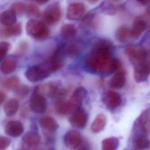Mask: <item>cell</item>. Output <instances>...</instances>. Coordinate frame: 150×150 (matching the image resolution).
<instances>
[{"label": "cell", "instance_id": "6da1fadb", "mask_svg": "<svg viewBox=\"0 0 150 150\" xmlns=\"http://www.w3.org/2000/svg\"><path fill=\"white\" fill-rule=\"evenodd\" d=\"M112 47L105 42L94 44L91 54L86 57L84 64L86 68L92 73L102 75H109L118 68V61L112 55Z\"/></svg>", "mask_w": 150, "mask_h": 150}, {"label": "cell", "instance_id": "7a4b0ae2", "mask_svg": "<svg viewBox=\"0 0 150 150\" xmlns=\"http://www.w3.org/2000/svg\"><path fill=\"white\" fill-rule=\"evenodd\" d=\"M27 33L38 41H44L48 38L49 30L46 24L42 21L32 19L28 21L26 25Z\"/></svg>", "mask_w": 150, "mask_h": 150}, {"label": "cell", "instance_id": "3957f363", "mask_svg": "<svg viewBox=\"0 0 150 150\" xmlns=\"http://www.w3.org/2000/svg\"><path fill=\"white\" fill-rule=\"evenodd\" d=\"M134 136H145L150 134V110L144 111L135 122L133 127Z\"/></svg>", "mask_w": 150, "mask_h": 150}, {"label": "cell", "instance_id": "277c9868", "mask_svg": "<svg viewBox=\"0 0 150 150\" xmlns=\"http://www.w3.org/2000/svg\"><path fill=\"white\" fill-rule=\"evenodd\" d=\"M62 16L60 7L58 4H52L47 6L42 15V20L45 24L53 25L60 21Z\"/></svg>", "mask_w": 150, "mask_h": 150}, {"label": "cell", "instance_id": "5b68a950", "mask_svg": "<svg viewBox=\"0 0 150 150\" xmlns=\"http://www.w3.org/2000/svg\"><path fill=\"white\" fill-rule=\"evenodd\" d=\"M125 53L134 66L149 60V57H150V52L149 51L144 49H136L131 47L126 48Z\"/></svg>", "mask_w": 150, "mask_h": 150}, {"label": "cell", "instance_id": "8992f818", "mask_svg": "<svg viewBox=\"0 0 150 150\" xmlns=\"http://www.w3.org/2000/svg\"><path fill=\"white\" fill-rule=\"evenodd\" d=\"M150 75V60H147L134 66V77L136 82L147 81Z\"/></svg>", "mask_w": 150, "mask_h": 150}, {"label": "cell", "instance_id": "52a82bcc", "mask_svg": "<svg viewBox=\"0 0 150 150\" xmlns=\"http://www.w3.org/2000/svg\"><path fill=\"white\" fill-rule=\"evenodd\" d=\"M60 53L59 51L56 52L40 65L48 75L59 70L63 65V60Z\"/></svg>", "mask_w": 150, "mask_h": 150}, {"label": "cell", "instance_id": "ba28073f", "mask_svg": "<svg viewBox=\"0 0 150 150\" xmlns=\"http://www.w3.org/2000/svg\"><path fill=\"white\" fill-rule=\"evenodd\" d=\"M88 120V114L84 109L79 108L73 112L69 118L71 125L76 128L82 129L86 126Z\"/></svg>", "mask_w": 150, "mask_h": 150}, {"label": "cell", "instance_id": "9c48e42d", "mask_svg": "<svg viewBox=\"0 0 150 150\" xmlns=\"http://www.w3.org/2000/svg\"><path fill=\"white\" fill-rule=\"evenodd\" d=\"M30 107L32 111L36 113H45L47 108L46 99L43 95L35 93L30 100Z\"/></svg>", "mask_w": 150, "mask_h": 150}, {"label": "cell", "instance_id": "30bf717a", "mask_svg": "<svg viewBox=\"0 0 150 150\" xmlns=\"http://www.w3.org/2000/svg\"><path fill=\"white\" fill-rule=\"evenodd\" d=\"M40 142V137L38 133L35 132H27L22 138L23 149H38Z\"/></svg>", "mask_w": 150, "mask_h": 150}, {"label": "cell", "instance_id": "8fae6325", "mask_svg": "<svg viewBox=\"0 0 150 150\" xmlns=\"http://www.w3.org/2000/svg\"><path fill=\"white\" fill-rule=\"evenodd\" d=\"M103 101L104 105L108 109L115 110L121 104V96L116 92L108 91L103 95Z\"/></svg>", "mask_w": 150, "mask_h": 150}, {"label": "cell", "instance_id": "7c38bea8", "mask_svg": "<svg viewBox=\"0 0 150 150\" xmlns=\"http://www.w3.org/2000/svg\"><path fill=\"white\" fill-rule=\"evenodd\" d=\"M48 76L40 65L32 66L27 70L25 73V77L32 82H37Z\"/></svg>", "mask_w": 150, "mask_h": 150}, {"label": "cell", "instance_id": "4fadbf2b", "mask_svg": "<svg viewBox=\"0 0 150 150\" xmlns=\"http://www.w3.org/2000/svg\"><path fill=\"white\" fill-rule=\"evenodd\" d=\"M64 142L67 148L76 149L82 142V137L78 131L71 130L68 131L64 136Z\"/></svg>", "mask_w": 150, "mask_h": 150}, {"label": "cell", "instance_id": "5bb4252c", "mask_svg": "<svg viewBox=\"0 0 150 150\" xmlns=\"http://www.w3.org/2000/svg\"><path fill=\"white\" fill-rule=\"evenodd\" d=\"M85 12V7L83 4L79 2L71 3L69 5L67 12V17L70 20H76L83 16Z\"/></svg>", "mask_w": 150, "mask_h": 150}, {"label": "cell", "instance_id": "9a60e30c", "mask_svg": "<svg viewBox=\"0 0 150 150\" xmlns=\"http://www.w3.org/2000/svg\"><path fill=\"white\" fill-rule=\"evenodd\" d=\"M87 94V91L83 87H79L76 89L69 100L74 112L81 108L83 100Z\"/></svg>", "mask_w": 150, "mask_h": 150}, {"label": "cell", "instance_id": "2e32d148", "mask_svg": "<svg viewBox=\"0 0 150 150\" xmlns=\"http://www.w3.org/2000/svg\"><path fill=\"white\" fill-rule=\"evenodd\" d=\"M5 131L8 135L12 137H17L23 133V126L21 122L18 121H11L6 125Z\"/></svg>", "mask_w": 150, "mask_h": 150}, {"label": "cell", "instance_id": "e0dca14e", "mask_svg": "<svg viewBox=\"0 0 150 150\" xmlns=\"http://www.w3.org/2000/svg\"><path fill=\"white\" fill-rule=\"evenodd\" d=\"M147 28V23L143 19L137 18L134 21L131 29L129 30V34L132 38H139Z\"/></svg>", "mask_w": 150, "mask_h": 150}, {"label": "cell", "instance_id": "ac0fdd59", "mask_svg": "<svg viewBox=\"0 0 150 150\" xmlns=\"http://www.w3.org/2000/svg\"><path fill=\"white\" fill-rule=\"evenodd\" d=\"M56 112L61 115L71 114L74 112L69 101H66L62 99H58L55 104Z\"/></svg>", "mask_w": 150, "mask_h": 150}, {"label": "cell", "instance_id": "d6986e66", "mask_svg": "<svg viewBox=\"0 0 150 150\" xmlns=\"http://www.w3.org/2000/svg\"><path fill=\"white\" fill-rule=\"evenodd\" d=\"M42 128L50 132H54L58 129L59 125L55 119L50 116L43 117L40 121Z\"/></svg>", "mask_w": 150, "mask_h": 150}, {"label": "cell", "instance_id": "ffe728a7", "mask_svg": "<svg viewBox=\"0 0 150 150\" xmlns=\"http://www.w3.org/2000/svg\"><path fill=\"white\" fill-rule=\"evenodd\" d=\"M22 32V27L20 24H15L10 26H6L0 31V36L8 38L20 35Z\"/></svg>", "mask_w": 150, "mask_h": 150}, {"label": "cell", "instance_id": "44dd1931", "mask_svg": "<svg viewBox=\"0 0 150 150\" xmlns=\"http://www.w3.org/2000/svg\"><path fill=\"white\" fill-rule=\"evenodd\" d=\"M106 117L102 114H98L91 125V129L93 133H98L104 129L106 125Z\"/></svg>", "mask_w": 150, "mask_h": 150}, {"label": "cell", "instance_id": "7402d4cb", "mask_svg": "<svg viewBox=\"0 0 150 150\" xmlns=\"http://www.w3.org/2000/svg\"><path fill=\"white\" fill-rule=\"evenodd\" d=\"M126 75L123 71H119L115 73L110 81V85L114 89H120L123 87L126 82Z\"/></svg>", "mask_w": 150, "mask_h": 150}, {"label": "cell", "instance_id": "603a6c76", "mask_svg": "<svg viewBox=\"0 0 150 150\" xmlns=\"http://www.w3.org/2000/svg\"><path fill=\"white\" fill-rule=\"evenodd\" d=\"M16 15L11 10L4 11L0 15V22L5 26L16 24Z\"/></svg>", "mask_w": 150, "mask_h": 150}, {"label": "cell", "instance_id": "cb8c5ba5", "mask_svg": "<svg viewBox=\"0 0 150 150\" xmlns=\"http://www.w3.org/2000/svg\"><path fill=\"white\" fill-rule=\"evenodd\" d=\"M19 107V103L16 99H11L7 101L4 107V110L8 116H11L16 113Z\"/></svg>", "mask_w": 150, "mask_h": 150}, {"label": "cell", "instance_id": "d4e9b609", "mask_svg": "<svg viewBox=\"0 0 150 150\" xmlns=\"http://www.w3.org/2000/svg\"><path fill=\"white\" fill-rule=\"evenodd\" d=\"M38 90L46 96L52 97L54 96L58 91V86L55 82H50L43 84L38 89Z\"/></svg>", "mask_w": 150, "mask_h": 150}, {"label": "cell", "instance_id": "484cf974", "mask_svg": "<svg viewBox=\"0 0 150 150\" xmlns=\"http://www.w3.org/2000/svg\"><path fill=\"white\" fill-rule=\"evenodd\" d=\"M134 144L137 149L141 150L150 149V141L147 136H135L134 138Z\"/></svg>", "mask_w": 150, "mask_h": 150}, {"label": "cell", "instance_id": "4316f807", "mask_svg": "<svg viewBox=\"0 0 150 150\" xmlns=\"http://www.w3.org/2000/svg\"><path fill=\"white\" fill-rule=\"evenodd\" d=\"M102 150H117L120 145V141L115 137H109L102 141Z\"/></svg>", "mask_w": 150, "mask_h": 150}, {"label": "cell", "instance_id": "83f0119b", "mask_svg": "<svg viewBox=\"0 0 150 150\" xmlns=\"http://www.w3.org/2000/svg\"><path fill=\"white\" fill-rule=\"evenodd\" d=\"M76 27L72 24H64L61 28L62 35L64 38H74L76 36Z\"/></svg>", "mask_w": 150, "mask_h": 150}, {"label": "cell", "instance_id": "f1b7e54d", "mask_svg": "<svg viewBox=\"0 0 150 150\" xmlns=\"http://www.w3.org/2000/svg\"><path fill=\"white\" fill-rule=\"evenodd\" d=\"M129 35V30L125 26H120L115 32V38L120 42H125Z\"/></svg>", "mask_w": 150, "mask_h": 150}, {"label": "cell", "instance_id": "f546056e", "mask_svg": "<svg viewBox=\"0 0 150 150\" xmlns=\"http://www.w3.org/2000/svg\"><path fill=\"white\" fill-rule=\"evenodd\" d=\"M16 66V63L12 60H8L2 63L0 66V70L4 75L10 74L14 71Z\"/></svg>", "mask_w": 150, "mask_h": 150}, {"label": "cell", "instance_id": "4dcf8cb0", "mask_svg": "<svg viewBox=\"0 0 150 150\" xmlns=\"http://www.w3.org/2000/svg\"><path fill=\"white\" fill-rule=\"evenodd\" d=\"M19 85V79L16 76H11L4 80L2 86L6 90L15 89Z\"/></svg>", "mask_w": 150, "mask_h": 150}, {"label": "cell", "instance_id": "1f68e13d", "mask_svg": "<svg viewBox=\"0 0 150 150\" xmlns=\"http://www.w3.org/2000/svg\"><path fill=\"white\" fill-rule=\"evenodd\" d=\"M25 11L28 16L32 17H38L40 14L39 8L33 4H28L25 7Z\"/></svg>", "mask_w": 150, "mask_h": 150}, {"label": "cell", "instance_id": "d6a6232c", "mask_svg": "<svg viewBox=\"0 0 150 150\" xmlns=\"http://www.w3.org/2000/svg\"><path fill=\"white\" fill-rule=\"evenodd\" d=\"M15 93L17 96L20 97H26L30 92L29 87L26 85H18L15 89Z\"/></svg>", "mask_w": 150, "mask_h": 150}, {"label": "cell", "instance_id": "836d02e7", "mask_svg": "<svg viewBox=\"0 0 150 150\" xmlns=\"http://www.w3.org/2000/svg\"><path fill=\"white\" fill-rule=\"evenodd\" d=\"M25 7L21 2L14 3L11 6V10L16 15H21L25 11Z\"/></svg>", "mask_w": 150, "mask_h": 150}, {"label": "cell", "instance_id": "e575fe53", "mask_svg": "<svg viewBox=\"0 0 150 150\" xmlns=\"http://www.w3.org/2000/svg\"><path fill=\"white\" fill-rule=\"evenodd\" d=\"M9 48V44L6 42L0 43V60L4 58Z\"/></svg>", "mask_w": 150, "mask_h": 150}, {"label": "cell", "instance_id": "d590c367", "mask_svg": "<svg viewBox=\"0 0 150 150\" xmlns=\"http://www.w3.org/2000/svg\"><path fill=\"white\" fill-rule=\"evenodd\" d=\"M11 141L9 138L5 136L0 137V150L6 149L10 144Z\"/></svg>", "mask_w": 150, "mask_h": 150}, {"label": "cell", "instance_id": "8d00e7d4", "mask_svg": "<svg viewBox=\"0 0 150 150\" xmlns=\"http://www.w3.org/2000/svg\"><path fill=\"white\" fill-rule=\"evenodd\" d=\"M6 98V94L4 92L0 91V105L5 101Z\"/></svg>", "mask_w": 150, "mask_h": 150}, {"label": "cell", "instance_id": "74e56055", "mask_svg": "<svg viewBox=\"0 0 150 150\" xmlns=\"http://www.w3.org/2000/svg\"><path fill=\"white\" fill-rule=\"evenodd\" d=\"M139 2L141 3H142V4H148V3H149L150 2V1H139Z\"/></svg>", "mask_w": 150, "mask_h": 150}, {"label": "cell", "instance_id": "f35d334b", "mask_svg": "<svg viewBox=\"0 0 150 150\" xmlns=\"http://www.w3.org/2000/svg\"><path fill=\"white\" fill-rule=\"evenodd\" d=\"M47 1H37V2L38 3L41 4H45L47 2Z\"/></svg>", "mask_w": 150, "mask_h": 150}, {"label": "cell", "instance_id": "ab89813d", "mask_svg": "<svg viewBox=\"0 0 150 150\" xmlns=\"http://www.w3.org/2000/svg\"><path fill=\"white\" fill-rule=\"evenodd\" d=\"M77 150H89L88 148L86 147H83L82 148H80Z\"/></svg>", "mask_w": 150, "mask_h": 150}, {"label": "cell", "instance_id": "60d3db41", "mask_svg": "<svg viewBox=\"0 0 150 150\" xmlns=\"http://www.w3.org/2000/svg\"><path fill=\"white\" fill-rule=\"evenodd\" d=\"M47 150H56L54 148H50V149H48Z\"/></svg>", "mask_w": 150, "mask_h": 150}, {"label": "cell", "instance_id": "b9f144b4", "mask_svg": "<svg viewBox=\"0 0 150 150\" xmlns=\"http://www.w3.org/2000/svg\"><path fill=\"white\" fill-rule=\"evenodd\" d=\"M22 150H23V149H22ZM39 150L38 149H34V150Z\"/></svg>", "mask_w": 150, "mask_h": 150}, {"label": "cell", "instance_id": "7bdbcfd3", "mask_svg": "<svg viewBox=\"0 0 150 150\" xmlns=\"http://www.w3.org/2000/svg\"></svg>", "mask_w": 150, "mask_h": 150}]
</instances>
